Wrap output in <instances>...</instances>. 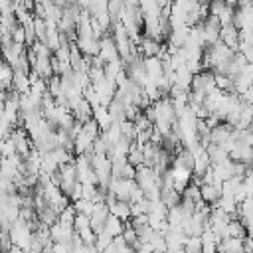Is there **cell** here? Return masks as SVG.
I'll return each mask as SVG.
<instances>
[{
	"mask_svg": "<svg viewBox=\"0 0 253 253\" xmlns=\"http://www.w3.org/2000/svg\"><path fill=\"white\" fill-rule=\"evenodd\" d=\"M8 235H10L12 245L20 247L24 253L30 249V245H32V241H34V231H32V227H30L26 221H22L20 217H18L16 221H12V225H10V229H8Z\"/></svg>",
	"mask_w": 253,
	"mask_h": 253,
	"instance_id": "cell-1",
	"label": "cell"
},
{
	"mask_svg": "<svg viewBox=\"0 0 253 253\" xmlns=\"http://www.w3.org/2000/svg\"><path fill=\"white\" fill-rule=\"evenodd\" d=\"M105 65L107 63H113V61H121L119 53H117V47H115V42H113V36L105 34L101 40H99V55H97Z\"/></svg>",
	"mask_w": 253,
	"mask_h": 253,
	"instance_id": "cell-2",
	"label": "cell"
},
{
	"mask_svg": "<svg viewBox=\"0 0 253 253\" xmlns=\"http://www.w3.org/2000/svg\"><path fill=\"white\" fill-rule=\"evenodd\" d=\"M75 45H77V49L81 51L83 57L93 59V57L99 55V40L93 38V36H77Z\"/></svg>",
	"mask_w": 253,
	"mask_h": 253,
	"instance_id": "cell-3",
	"label": "cell"
},
{
	"mask_svg": "<svg viewBox=\"0 0 253 253\" xmlns=\"http://www.w3.org/2000/svg\"><path fill=\"white\" fill-rule=\"evenodd\" d=\"M73 235H75L73 225H65V223L55 221L49 227V239H51V243H69Z\"/></svg>",
	"mask_w": 253,
	"mask_h": 253,
	"instance_id": "cell-4",
	"label": "cell"
},
{
	"mask_svg": "<svg viewBox=\"0 0 253 253\" xmlns=\"http://www.w3.org/2000/svg\"><path fill=\"white\" fill-rule=\"evenodd\" d=\"M200 196L204 204H217V200L221 198V184L213 182V184H204L200 188Z\"/></svg>",
	"mask_w": 253,
	"mask_h": 253,
	"instance_id": "cell-5",
	"label": "cell"
},
{
	"mask_svg": "<svg viewBox=\"0 0 253 253\" xmlns=\"http://www.w3.org/2000/svg\"><path fill=\"white\" fill-rule=\"evenodd\" d=\"M123 229H125V223L121 221V219H117L115 215H107V219H105V227H103V231L113 239V237H119V235H123Z\"/></svg>",
	"mask_w": 253,
	"mask_h": 253,
	"instance_id": "cell-6",
	"label": "cell"
},
{
	"mask_svg": "<svg viewBox=\"0 0 253 253\" xmlns=\"http://www.w3.org/2000/svg\"><path fill=\"white\" fill-rule=\"evenodd\" d=\"M93 121L97 123L99 130H103V132L113 125V121H111V115H109V109H107V107H97V109H93Z\"/></svg>",
	"mask_w": 253,
	"mask_h": 253,
	"instance_id": "cell-7",
	"label": "cell"
},
{
	"mask_svg": "<svg viewBox=\"0 0 253 253\" xmlns=\"http://www.w3.org/2000/svg\"><path fill=\"white\" fill-rule=\"evenodd\" d=\"M12 75H14V69L8 63H0V91L6 93L12 87Z\"/></svg>",
	"mask_w": 253,
	"mask_h": 253,
	"instance_id": "cell-8",
	"label": "cell"
},
{
	"mask_svg": "<svg viewBox=\"0 0 253 253\" xmlns=\"http://www.w3.org/2000/svg\"><path fill=\"white\" fill-rule=\"evenodd\" d=\"M126 162H128L132 168L144 166V154H142V150H140L136 144H132V146H130V150H128V156H126Z\"/></svg>",
	"mask_w": 253,
	"mask_h": 253,
	"instance_id": "cell-9",
	"label": "cell"
},
{
	"mask_svg": "<svg viewBox=\"0 0 253 253\" xmlns=\"http://www.w3.org/2000/svg\"><path fill=\"white\" fill-rule=\"evenodd\" d=\"M184 251L186 253H202V239L200 237H186Z\"/></svg>",
	"mask_w": 253,
	"mask_h": 253,
	"instance_id": "cell-10",
	"label": "cell"
},
{
	"mask_svg": "<svg viewBox=\"0 0 253 253\" xmlns=\"http://www.w3.org/2000/svg\"><path fill=\"white\" fill-rule=\"evenodd\" d=\"M81 128H83V132H85V134H87L91 140H95V138L101 134V132H99V126H97V123L93 121V117H91L87 123H83V125H81Z\"/></svg>",
	"mask_w": 253,
	"mask_h": 253,
	"instance_id": "cell-11",
	"label": "cell"
},
{
	"mask_svg": "<svg viewBox=\"0 0 253 253\" xmlns=\"http://www.w3.org/2000/svg\"><path fill=\"white\" fill-rule=\"evenodd\" d=\"M12 42L14 43H18V45H24L26 43V38H24V28L20 26V24H16L14 28H12Z\"/></svg>",
	"mask_w": 253,
	"mask_h": 253,
	"instance_id": "cell-12",
	"label": "cell"
},
{
	"mask_svg": "<svg viewBox=\"0 0 253 253\" xmlns=\"http://www.w3.org/2000/svg\"><path fill=\"white\" fill-rule=\"evenodd\" d=\"M4 253H24V251H22L20 247H16V245H12V247H10L8 251H4Z\"/></svg>",
	"mask_w": 253,
	"mask_h": 253,
	"instance_id": "cell-13",
	"label": "cell"
}]
</instances>
